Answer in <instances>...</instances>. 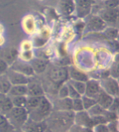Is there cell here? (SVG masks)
Wrapping results in <instances>:
<instances>
[{
    "instance_id": "obj_1",
    "label": "cell",
    "mask_w": 119,
    "mask_h": 132,
    "mask_svg": "<svg viewBox=\"0 0 119 132\" xmlns=\"http://www.w3.org/2000/svg\"><path fill=\"white\" fill-rule=\"evenodd\" d=\"M74 112L72 110H55L51 112L45 121L47 129L63 131L70 129L71 126L74 124Z\"/></svg>"
},
{
    "instance_id": "obj_2",
    "label": "cell",
    "mask_w": 119,
    "mask_h": 132,
    "mask_svg": "<svg viewBox=\"0 0 119 132\" xmlns=\"http://www.w3.org/2000/svg\"><path fill=\"white\" fill-rule=\"evenodd\" d=\"M52 109L53 106L50 100L44 95H42L38 105L28 111V117L29 119L35 121H45L52 112Z\"/></svg>"
},
{
    "instance_id": "obj_3",
    "label": "cell",
    "mask_w": 119,
    "mask_h": 132,
    "mask_svg": "<svg viewBox=\"0 0 119 132\" xmlns=\"http://www.w3.org/2000/svg\"><path fill=\"white\" fill-rule=\"evenodd\" d=\"M5 116L14 130H21L25 123L28 120V112L25 107H13L7 111Z\"/></svg>"
},
{
    "instance_id": "obj_4",
    "label": "cell",
    "mask_w": 119,
    "mask_h": 132,
    "mask_svg": "<svg viewBox=\"0 0 119 132\" xmlns=\"http://www.w3.org/2000/svg\"><path fill=\"white\" fill-rule=\"evenodd\" d=\"M48 78L53 85L60 87L69 78L68 68L62 66H55L48 71Z\"/></svg>"
},
{
    "instance_id": "obj_5",
    "label": "cell",
    "mask_w": 119,
    "mask_h": 132,
    "mask_svg": "<svg viewBox=\"0 0 119 132\" xmlns=\"http://www.w3.org/2000/svg\"><path fill=\"white\" fill-rule=\"evenodd\" d=\"M77 17L85 18L90 15L96 0H74Z\"/></svg>"
},
{
    "instance_id": "obj_6",
    "label": "cell",
    "mask_w": 119,
    "mask_h": 132,
    "mask_svg": "<svg viewBox=\"0 0 119 132\" xmlns=\"http://www.w3.org/2000/svg\"><path fill=\"white\" fill-rule=\"evenodd\" d=\"M86 29L93 32L104 31L107 27L106 23L100 17L99 15H92V16H86Z\"/></svg>"
},
{
    "instance_id": "obj_7",
    "label": "cell",
    "mask_w": 119,
    "mask_h": 132,
    "mask_svg": "<svg viewBox=\"0 0 119 132\" xmlns=\"http://www.w3.org/2000/svg\"><path fill=\"white\" fill-rule=\"evenodd\" d=\"M101 88L104 90L105 92L109 94L113 97L118 96L119 93V87L117 78L107 77L105 78H102L100 82Z\"/></svg>"
},
{
    "instance_id": "obj_8",
    "label": "cell",
    "mask_w": 119,
    "mask_h": 132,
    "mask_svg": "<svg viewBox=\"0 0 119 132\" xmlns=\"http://www.w3.org/2000/svg\"><path fill=\"white\" fill-rule=\"evenodd\" d=\"M74 123L88 129H92L93 126H94L91 117L87 113L86 110L75 112L74 118Z\"/></svg>"
},
{
    "instance_id": "obj_9",
    "label": "cell",
    "mask_w": 119,
    "mask_h": 132,
    "mask_svg": "<svg viewBox=\"0 0 119 132\" xmlns=\"http://www.w3.org/2000/svg\"><path fill=\"white\" fill-rule=\"evenodd\" d=\"M99 16L106 23L107 25L110 24L113 26V24H117L118 21V9L117 7H105L100 12Z\"/></svg>"
},
{
    "instance_id": "obj_10",
    "label": "cell",
    "mask_w": 119,
    "mask_h": 132,
    "mask_svg": "<svg viewBox=\"0 0 119 132\" xmlns=\"http://www.w3.org/2000/svg\"><path fill=\"white\" fill-rule=\"evenodd\" d=\"M57 10L63 16H69L75 13L74 0H58Z\"/></svg>"
},
{
    "instance_id": "obj_11",
    "label": "cell",
    "mask_w": 119,
    "mask_h": 132,
    "mask_svg": "<svg viewBox=\"0 0 119 132\" xmlns=\"http://www.w3.org/2000/svg\"><path fill=\"white\" fill-rule=\"evenodd\" d=\"M113 96L110 95L109 94H108L107 92L103 90L102 88L98 92V94L95 96L94 99L96 100V104L100 105L102 108H104L105 109H108L109 108V106L111 105L113 100Z\"/></svg>"
},
{
    "instance_id": "obj_12",
    "label": "cell",
    "mask_w": 119,
    "mask_h": 132,
    "mask_svg": "<svg viewBox=\"0 0 119 132\" xmlns=\"http://www.w3.org/2000/svg\"><path fill=\"white\" fill-rule=\"evenodd\" d=\"M101 87L100 82L94 79H88L85 82V91L84 95L89 97L94 98L100 90Z\"/></svg>"
},
{
    "instance_id": "obj_13",
    "label": "cell",
    "mask_w": 119,
    "mask_h": 132,
    "mask_svg": "<svg viewBox=\"0 0 119 132\" xmlns=\"http://www.w3.org/2000/svg\"><path fill=\"white\" fill-rule=\"evenodd\" d=\"M21 130H25L26 131H44L47 130V126H46L45 121H35L28 118Z\"/></svg>"
},
{
    "instance_id": "obj_14",
    "label": "cell",
    "mask_w": 119,
    "mask_h": 132,
    "mask_svg": "<svg viewBox=\"0 0 119 132\" xmlns=\"http://www.w3.org/2000/svg\"><path fill=\"white\" fill-rule=\"evenodd\" d=\"M12 69L27 76V77H30V76H33L34 74L31 64L23 61H14L12 65Z\"/></svg>"
},
{
    "instance_id": "obj_15",
    "label": "cell",
    "mask_w": 119,
    "mask_h": 132,
    "mask_svg": "<svg viewBox=\"0 0 119 132\" xmlns=\"http://www.w3.org/2000/svg\"><path fill=\"white\" fill-rule=\"evenodd\" d=\"M7 77L12 85H18V84L27 85L28 82H29V77L20 73H18L17 71H14L12 69L11 71H9Z\"/></svg>"
},
{
    "instance_id": "obj_16",
    "label": "cell",
    "mask_w": 119,
    "mask_h": 132,
    "mask_svg": "<svg viewBox=\"0 0 119 132\" xmlns=\"http://www.w3.org/2000/svg\"><path fill=\"white\" fill-rule=\"evenodd\" d=\"M68 72H69V78H70V80L80 81V82H86L89 79L86 73L82 72V70L78 69L77 68L74 67V66H70L68 69Z\"/></svg>"
},
{
    "instance_id": "obj_17",
    "label": "cell",
    "mask_w": 119,
    "mask_h": 132,
    "mask_svg": "<svg viewBox=\"0 0 119 132\" xmlns=\"http://www.w3.org/2000/svg\"><path fill=\"white\" fill-rule=\"evenodd\" d=\"M28 96H41L44 95V90L42 85L36 82H29L27 84Z\"/></svg>"
},
{
    "instance_id": "obj_18",
    "label": "cell",
    "mask_w": 119,
    "mask_h": 132,
    "mask_svg": "<svg viewBox=\"0 0 119 132\" xmlns=\"http://www.w3.org/2000/svg\"><path fill=\"white\" fill-rule=\"evenodd\" d=\"M13 107L11 97L7 94L0 93V113L5 114Z\"/></svg>"
},
{
    "instance_id": "obj_19",
    "label": "cell",
    "mask_w": 119,
    "mask_h": 132,
    "mask_svg": "<svg viewBox=\"0 0 119 132\" xmlns=\"http://www.w3.org/2000/svg\"><path fill=\"white\" fill-rule=\"evenodd\" d=\"M55 110H72V99L68 97L59 98L55 103Z\"/></svg>"
},
{
    "instance_id": "obj_20",
    "label": "cell",
    "mask_w": 119,
    "mask_h": 132,
    "mask_svg": "<svg viewBox=\"0 0 119 132\" xmlns=\"http://www.w3.org/2000/svg\"><path fill=\"white\" fill-rule=\"evenodd\" d=\"M31 66L36 73H43L47 67V62L43 59H34L31 62Z\"/></svg>"
},
{
    "instance_id": "obj_21",
    "label": "cell",
    "mask_w": 119,
    "mask_h": 132,
    "mask_svg": "<svg viewBox=\"0 0 119 132\" xmlns=\"http://www.w3.org/2000/svg\"><path fill=\"white\" fill-rule=\"evenodd\" d=\"M7 94L9 96L27 95V85H23V84L12 85Z\"/></svg>"
},
{
    "instance_id": "obj_22",
    "label": "cell",
    "mask_w": 119,
    "mask_h": 132,
    "mask_svg": "<svg viewBox=\"0 0 119 132\" xmlns=\"http://www.w3.org/2000/svg\"><path fill=\"white\" fill-rule=\"evenodd\" d=\"M14 130L13 126L9 122L5 114L0 113V132H8Z\"/></svg>"
},
{
    "instance_id": "obj_23",
    "label": "cell",
    "mask_w": 119,
    "mask_h": 132,
    "mask_svg": "<svg viewBox=\"0 0 119 132\" xmlns=\"http://www.w3.org/2000/svg\"><path fill=\"white\" fill-rule=\"evenodd\" d=\"M12 84L7 76H4L3 74L0 75V93L7 94Z\"/></svg>"
},
{
    "instance_id": "obj_24",
    "label": "cell",
    "mask_w": 119,
    "mask_h": 132,
    "mask_svg": "<svg viewBox=\"0 0 119 132\" xmlns=\"http://www.w3.org/2000/svg\"><path fill=\"white\" fill-rule=\"evenodd\" d=\"M17 52L15 49H8L6 52H3V59L6 61L7 64H12L17 58ZM2 58V57H1Z\"/></svg>"
},
{
    "instance_id": "obj_25",
    "label": "cell",
    "mask_w": 119,
    "mask_h": 132,
    "mask_svg": "<svg viewBox=\"0 0 119 132\" xmlns=\"http://www.w3.org/2000/svg\"><path fill=\"white\" fill-rule=\"evenodd\" d=\"M12 105L14 107H25V103H26L27 95H15V96H10Z\"/></svg>"
},
{
    "instance_id": "obj_26",
    "label": "cell",
    "mask_w": 119,
    "mask_h": 132,
    "mask_svg": "<svg viewBox=\"0 0 119 132\" xmlns=\"http://www.w3.org/2000/svg\"><path fill=\"white\" fill-rule=\"evenodd\" d=\"M81 99H82V105H83L84 110H88L93 105L96 104L94 98L89 97V96H86L85 95H82L81 96Z\"/></svg>"
},
{
    "instance_id": "obj_27",
    "label": "cell",
    "mask_w": 119,
    "mask_h": 132,
    "mask_svg": "<svg viewBox=\"0 0 119 132\" xmlns=\"http://www.w3.org/2000/svg\"><path fill=\"white\" fill-rule=\"evenodd\" d=\"M69 82L73 86L74 89L78 92L81 95H84L85 91V82H80V81H74V80H69Z\"/></svg>"
},
{
    "instance_id": "obj_28",
    "label": "cell",
    "mask_w": 119,
    "mask_h": 132,
    "mask_svg": "<svg viewBox=\"0 0 119 132\" xmlns=\"http://www.w3.org/2000/svg\"><path fill=\"white\" fill-rule=\"evenodd\" d=\"M105 110V109L104 108H102L100 105L96 104L86 111H87V113H89V115L91 117V116H96V115H103Z\"/></svg>"
},
{
    "instance_id": "obj_29",
    "label": "cell",
    "mask_w": 119,
    "mask_h": 132,
    "mask_svg": "<svg viewBox=\"0 0 119 132\" xmlns=\"http://www.w3.org/2000/svg\"><path fill=\"white\" fill-rule=\"evenodd\" d=\"M82 110H84V109L81 97L72 99V111H74L75 113V112H79Z\"/></svg>"
},
{
    "instance_id": "obj_30",
    "label": "cell",
    "mask_w": 119,
    "mask_h": 132,
    "mask_svg": "<svg viewBox=\"0 0 119 132\" xmlns=\"http://www.w3.org/2000/svg\"><path fill=\"white\" fill-rule=\"evenodd\" d=\"M104 32L105 34V35L107 37H108L111 39H115L117 38L118 35V30L117 29L114 28V27H106L104 29Z\"/></svg>"
},
{
    "instance_id": "obj_31",
    "label": "cell",
    "mask_w": 119,
    "mask_h": 132,
    "mask_svg": "<svg viewBox=\"0 0 119 132\" xmlns=\"http://www.w3.org/2000/svg\"><path fill=\"white\" fill-rule=\"evenodd\" d=\"M103 115H104V117L105 118L107 122L111 121L117 120V113H116V112H113V111L108 110V109H105Z\"/></svg>"
},
{
    "instance_id": "obj_32",
    "label": "cell",
    "mask_w": 119,
    "mask_h": 132,
    "mask_svg": "<svg viewBox=\"0 0 119 132\" xmlns=\"http://www.w3.org/2000/svg\"><path fill=\"white\" fill-rule=\"evenodd\" d=\"M58 93V96L59 98H65V97H68L69 96V91H68V87H67L66 83H63L61 84L59 89L57 90Z\"/></svg>"
},
{
    "instance_id": "obj_33",
    "label": "cell",
    "mask_w": 119,
    "mask_h": 132,
    "mask_svg": "<svg viewBox=\"0 0 119 132\" xmlns=\"http://www.w3.org/2000/svg\"><path fill=\"white\" fill-rule=\"evenodd\" d=\"M67 87H68V91H69V97L71 99H75V98H78L81 97V95L77 92V91L74 89V87L72 86L69 82L66 83Z\"/></svg>"
},
{
    "instance_id": "obj_34",
    "label": "cell",
    "mask_w": 119,
    "mask_h": 132,
    "mask_svg": "<svg viewBox=\"0 0 119 132\" xmlns=\"http://www.w3.org/2000/svg\"><path fill=\"white\" fill-rule=\"evenodd\" d=\"M91 119L93 121V125L101 124V123H107V121L104 115H96V116H91Z\"/></svg>"
},
{
    "instance_id": "obj_35",
    "label": "cell",
    "mask_w": 119,
    "mask_h": 132,
    "mask_svg": "<svg viewBox=\"0 0 119 132\" xmlns=\"http://www.w3.org/2000/svg\"><path fill=\"white\" fill-rule=\"evenodd\" d=\"M106 125H107V128H108V131H111V132H117V131H118L117 120L108 121V122L106 123Z\"/></svg>"
},
{
    "instance_id": "obj_36",
    "label": "cell",
    "mask_w": 119,
    "mask_h": 132,
    "mask_svg": "<svg viewBox=\"0 0 119 132\" xmlns=\"http://www.w3.org/2000/svg\"><path fill=\"white\" fill-rule=\"evenodd\" d=\"M8 64L3 58H0V75L7 72Z\"/></svg>"
},
{
    "instance_id": "obj_37",
    "label": "cell",
    "mask_w": 119,
    "mask_h": 132,
    "mask_svg": "<svg viewBox=\"0 0 119 132\" xmlns=\"http://www.w3.org/2000/svg\"><path fill=\"white\" fill-rule=\"evenodd\" d=\"M95 131L97 132H108V128H107V125L105 123H101V124H97L93 126V128Z\"/></svg>"
},
{
    "instance_id": "obj_38",
    "label": "cell",
    "mask_w": 119,
    "mask_h": 132,
    "mask_svg": "<svg viewBox=\"0 0 119 132\" xmlns=\"http://www.w3.org/2000/svg\"><path fill=\"white\" fill-rule=\"evenodd\" d=\"M118 107H119V104H118V96H117V97H114V98H113V102H112L111 105L109 106V108H108V109L117 113Z\"/></svg>"
},
{
    "instance_id": "obj_39",
    "label": "cell",
    "mask_w": 119,
    "mask_h": 132,
    "mask_svg": "<svg viewBox=\"0 0 119 132\" xmlns=\"http://www.w3.org/2000/svg\"><path fill=\"white\" fill-rule=\"evenodd\" d=\"M118 0H105V7L113 8L117 7Z\"/></svg>"
},
{
    "instance_id": "obj_40",
    "label": "cell",
    "mask_w": 119,
    "mask_h": 132,
    "mask_svg": "<svg viewBox=\"0 0 119 132\" xmlns=\"http://www.w3.org/2000/svg\"><path fill=\"white\" fill-rule=\"evenodd\" d=\"M113 78H117V76H118V69H117V62H116L113 65L112 69H111V72L109 73Z\"/></svg>"
}]
</instances>
